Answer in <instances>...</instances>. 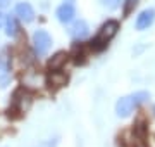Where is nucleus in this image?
Masks as SVG:
<instances>
[{
    "instance_id": "obj_1",
    "label": "nucleus",
    "mask_w": 155,
    "mask_h": 147,
    "mask_svg": "<svg viewBox=\"0 0 155 147\" xmlns=\"http://www.w3.org/2000/svg\"><path fill=\"white\" fill-rule=\"evenodd\" d=\"M148 92H134L127 97H121L116 104V114L119 118H127L133 113L134 108H138L140 104H143L145 101H148Z\"/></svg>"
},
{
    "instance_id": "obj_2",
    "label": "nucleus",
    "mask_w": 155,
    "mask_h": 147,
    "mask_svg": "<svg viewBox=\"0 0 155 147\" xmlns=\"http://www.w3.org/2000/svg\"><path fill=\"white\" fill-rule=\"evenodd\" d=\"M117 29H119V23H117V21H107V23L100 28L98 36L95 38V42H91V47H95L97 50L104 49L107 42L117 35Z\"/></svg>"
},
{
    "instance_id": "obj_3",
    "label": "nucleus",
    "mask_w": 155,
    "mask_h": 147,
    "mask_svg": "<svg viewBox=\"0 0 155 147\" xmlns=\"http://www.w3.org/2000/svg\"><path fill=\"white\" fill-rule=\"evenodd\" d=\"M33 47L36 54L38 56H45L48 49L52 47V38H50V35L45 31V29H38V31H35L33 35Z\"/></svg>"
},
{
    "instance_id": "obj_4",
    "label": "nucleus",
    "mask_w": 155,
    "mask_h": 147,
    "mask_svg": "<svg viewBox=\"0 0 155 147\" xmlns=\"http://www.w3.org/2000/svg\"><path fill=\"white\" fill-rule=\"evenodd\" d=\"M16 16H19V19L24 21V23H31L35 19V11H33V7H31V4H28V2L17 4L16 5Z\"/></svg>"
},
{
    "instance_id": "obj_5",
    "label": "nucleus",
    "mask_w": 155,
    "mask_h": 147,
    "mask_svg": "<svg viewBox=\"0 0 155 147\" xmlns=\"http://www.w3.org/2000/svg\"><path fill=\"white\" fill-rule=\"evenodd\" d=\"M55 16H57V19H59L61 23L67 24V23H71L72 19H74V16H76V11H74L72 4H62V5L57 9Z\"/></svg>"
},
{
    "instance_id": "obj_6",
    "label": "nucleus",
    "mask_w": 155,
    "mask_h": 147,
    "mask_svg": "<svg viewBox=\"0 0 155 147\" xmlns=\"http://www.w3.org/2000/svg\"><path fill=\"white\" fill-rule=\"evenodd\" d=\"M88 35H90V28H88V23H86V21L79 19V21H76V23L72 24L71 36L74 40H83V38H86Z\"/></svg>"
},
{
    "instance_id": "obj_7",
    "label": "nucleus",
    "mask_w": 155,
    "mask_h": 147,
    "mask_svg": "<svg viewBox=\"0 0 155 147\" xmlns=\"http://www.w3.org/2000/svg\"><path fill=\"white\" fill-rule=\"evenodd\" d=\"M153 19H155V11L153 9H147V11H143L138 17H136V28L147 29L150 24L153 23Z\"/></svg>"
},
{
    "instance_id": "obj_8",
    "label": "nucleus",
    "mask_w": 155,
    "mask_h": 147,
    "mask_svg": "<svg viewBox=\"0 0 155 147\" xmlns=\"http://www.w3.org/2000/svg\"><path fill=\"white\" fill-rule=\"evenodd\" d=\"M14 104L19 108V111H26L31 104V95L24 90H17L14 94Z\"/></svg>"
},
{
    "instance_id": "obj_9",
    "label": "nucleus",
    "mask_w": 155,
    "mask_h": 147,
    "mask_svg": "<svg viewBox=\"0 0 155 147\" xmlns=\"http://www.w3.org/2000/svg\"><path fill=\"white\" fill-rule=\"evenodd\" d=\"M66 61H67V54L66 52H57L55 56L48 61V68L52 69V71H57V69H61L62 66L66 64Z\"/></svg>"
},
{
    "instance_id": "obj_10",
    "label": "nucleus",
    "mask_w": 155,
    "mask_h": 147,
    "mask_svg": "<svg viewBox=\"0 0 155 147\" xmlns=\"http://www.w3.org/2000/svg\"><path fill=\"white\" fill-rule=\"evenodd\" d=\"M17 31H19V26H17L16 17L9 16L5 19V35L7 36H11V38H14V36L17 35Z\"/></svg>"
},
{
    "instance_id": "obj_11",
    "label": "nucleus",
    "mask_w": 155,
    "mask_h": 147,
    "mask_svg": "<svg viewBox=\"0 0 155 147\" xmlns=\"http://www.w3.org/2000/svg\"><path fill=\"white\" fill-rule=\"evenodd\" d=\"M66 81H67L66 74H59L57 71H54V73H52V76H50V83H52V85H55V87L66 85Z\"/></svg>"
},
{
    "instance_id": "obj_12",
    "label": "nucleus",
    "mask_w": 155,
    "mask_h": 147,
    "mask_svg": "<svg viewBox=\"0 0 155 147\" xmlns=\"http://www.w3.org/2000/svg\"><path fill=\"white\" fill-rule=\"evenodd\" d=\"M100 4H102V7H105L109 11H114L121 5V0H100Z\"/></svg>"
},
{
    "instance_id": "obj_13",
    "label": "nucleus",
    "mask_w": 155,
    "mask_h": 147,
    "mask_svg": "<svg viewBox=\"0 0 155 147\" xmlns=\"http://www.w3.org/2000/svg\"><path fill=\"white\" fill-rule=\"evenodd\" d=\"M136 4H138V0H127V5H126V9H124V14H129V12H131V9H133V7H136Z\"/></svg>"
},
{
    "instance_id": "obj_14",
    "label": "nucleus",
    "mask_w": 155,
    "mask_h": 147,
    "mask_svg": "<svg viewBox=\"0 0 155 147\" xmlns=\"http://www.w3.org/2000/svg\"><path fill=\"white\" fill-rule=\"evenodd\" d=\"M5 76H7V68L0 62V81H4L5 80Z\"/></svg>"
},
{
    "instance_id": "obj_15",
    "label": "nucleus",
    "mask_w": 155,
    "mask_h": 147,
    "mask_svg": "<svg viewBox=\"0 0 155 147\" xmlns=\"http://www.w3.org/2000/svg\"><path fill=\"white\" fill-rule=\"evenodd\" d=\"M4 24H5V17H4V14H0V29H2Z\"/></svg>"
},
{
    "instance_id": "obj_16",
    "label": "nucleus",
    "mask_w": 155,
    "mask_h": 147,
    "mask_svg": "<svg viewBox=\"0 0 155 147\" xmlns=\"http://www.w3.org/2000/svg\"><path fill=\"white\" fill-rule=\"evenodd\" d=\"M9 2H11V0H0V9H2V7H7Z\"/></svg>"
},
{
    "instance_id": "obj_17",
    "label": "nucleus",
    "mask_w": 155,
    "mask_h": 147,
    "mask_svg": "<svg viewBox=\"0 0 155 147\" xmlns=\"http://www.w3.org/2000/svg\"><path fill=\"white\" fill-rule=\"evenodd\" d=\"M64 2H66V4H71V2H74V0H64Z\"/></svg>"
}]
</instances>
